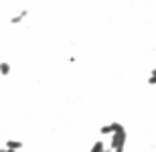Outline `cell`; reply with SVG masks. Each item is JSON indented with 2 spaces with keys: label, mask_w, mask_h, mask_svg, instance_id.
<instances>
[{
  "label": "cell",
  "mask_w": 156,
  "mask_h": 152,
  "mask_svg": "<svg viewBox=\"0 0 156 152\" xmlns=\"http://www.w3.org/2000/svg\"><path fill=\"white\" fill-rule=\"evenodd\" d=\"M126 128H124V124H120L116 128V132L110 136V148L108 150L110 152H124V148H126Z\"/></svg>",
  "instance_id": "cell-1"
},
{
  "label": "cell",
  "mask_w": 156,
  "mask_h": 152,
  "mask_svg": "<svg viewBox=\"0 0 156 152\" xmlns=\"http://www.w3.org/2000/svg\"><path fill=\"white\" fill-rule=\"evenodd\" d=\"M23 140H20V138H8V140L4 142V146L2 148H6V150H12V152H20L23 150Z\"/></svg>",
  "instance_id": "cell-2"
},
{
  "label": "cell",
  "mask_w": 156,
  "mask_h": 152,
  "mask_svg": "<svg viewBox=\"0 0 156 152\" xmlns=\"http://www.w3.org/2000/svg\"><path fill=\"white\" fill-rule=\"evenodd\" d=\"M120 126V122H110V124H104L101 128H99V134L104 136V138H110L114 132H116V128Z\"/></svg>",
  "instance_id": "cell-3"
},
{
  "label": "cell",
  "mask_w": 156,
  "mask_h": 152,
  "mask_svg": "<svg viewBox=\"0 0 156 152\" xmlns=\"http://www.w3.org/2000/svg\"><path fill=\"white\" fill-rule=\"evenodd\" d=\"M27 16H29V8H23L20 12H16V14H14V16L10 18V24H18V23H23V20H24Z\"/></svg>",
  "instance_id": "cell-4"
},
{
  "label": "cell",
  "mask_w": 156,
  "mask_h": 152,
  "mask_svg": "<svg viewBox=\"0 0 156 152\" xmlns=\"http://www.w3.org/2000/svg\"><path fill=\"white\" fill-rule=\"evenodd\" d=\"M108 148H105V142L104 140H95L91 144V148H89V152H105Z\"/></svg>",
  "instance_id": "cell-5"
},
{
  "label": "cell",
  "mask_w": 156,
  "mask_h": 152,
  "mask_svg": "<svg viewBox=\"0 0 156 152\" xmlns=\"http://www.w3.org/2000/svg\"><path fill=\"white\" fill-rule=\"evenodd\" d=\"M12 71V65L8 61H0V75H10Z\"/></svg>",
  "instance_id": "cell-6"
},
{
  "label": "cell",
  "mask_w": 156,
  "mask_h": 152,
  "mask_svg": "<svg viewBox=\"0 0 156 152\" xmlns=\"http://www.w3.org/2000/svg\"><path fill=\"white\" fill-rule=\"evenodd\" d=\"M146 81H148V85H156V69L150 71V75H148V79H146Z\"/></svg>",
  "instance_id": "cell-7"
},
{
  "label": "cell",
  "mask_w": 156,
  "mask_h": 152,
  "mask_svg": "<svg viewBox=\"0 0 156 152\" xmlns=\"http://www.w3.org/2000/svg\"><path fill=\"white\" fill-rule=\"evenodd\" d=\"M0 152H12V150H6V148H0Z\"/></svg>",
  "instance_id": "cell-8"
}]
</instances>
